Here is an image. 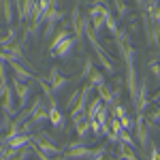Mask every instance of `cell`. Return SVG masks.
Listing matches in <instances>:
<instances>
[{"label":"cell","instance_id":"8","mask_svg":"<svg viewBox=\"0 0 160 160\" xmlns=\"http://www.w3.org/2000/svg\"><path fill=\"white\" fill-rule=\"evenodd\" d=\"M62 17H64V13H62L60 7H51V11L47 13V17H45V30H43V38L47 41V38H51V34H56V26H58V22H60Z\"/></svg>","mask_w":160,"mask_h":160},{"label":"cell","instance_id":"13","mask_svg":"<svg viewBox=\"0 0 160 160\" xmlns=\"http://www.w3.org/2000/svg\"><path fill=\"white\" fill-rule=\"evenodd\" d=\"M0 111H2L4 115H11V118L15 115V111H17V109H15V92H13V88L2 96V98H0Z\"/></svg>","mask_w":160,"mask_h":160},{"label":"cell","instance_id":"10","mask_svg":"<svg viewBox=\"0 0 160 160\" xmlns=\"http://www.w3.org/2000/svg\"><path fill=\"white\" fill-rule=\"evenodd\" d=\"M45 81L49 83V88L53 90V94L62 92L64 88L68 86V79L60 73V68H58V66H51V68H49V75H47V79H45Z\"/></svg>","mask_w":160,"mask_h":160},{"label":"cell","instance_id":"14","mask_svg":"<svg viewBox=\"0 0 160 160\" xmlns=\"http://www.w3.org/2000/svg\"><path fill=\"white\" fill-rule=\"evenodd\" d=\"M75 45H77V41H75V37L71 34V37L66 38V41L62 43L60 47H58V49L53 51V56H56V58H60V60H66V58L71 56V51L75 49Z\"/></svg>","mask_w":160,"mask_h":160},{"label":"cell","instance_id":"24","mask_svg":"<svg viewBox=\"0 0 160 160\" xmlns=\"http://www.w3.org/2000/svg\"><path fill=\"white\" fill-rule=\"evenodd\" d=\"M113 9L118 13L120 19H126L128 17V7H126V0H113Z\"/></svg>","mask_w":160,"mask_h":160},{"label":"cell","instance_id":"12","mask_svg":"<svg viewBox=\"0 0 160 160\" xmlns=\"http://www.w3.org/2000/svg\"><path fill=\"white\" fill-rule=\"evenodd\" d=\"M75 124V132H77V139H86L90 135V120L86 118V113H81V115H73L71 118Z\"/></svg>","mask_w":160,"mask_h":160},{"label":"cell","instance_id":"18","mask_svg":"<svg viewBox=\"0 0 160 160\" xmlns=\"http://www.w3.org/2000/svg\"><path fill=\"white\" fill-rule=\"evenodd\" d=\"M47 118H49V107L43 102V105H41V107L30 115V122L34 124V126H41L43 122H47Z\"/></svg>","mask_w":160,"mask_h":160},{"label":"cell","instance_id":"25","mask_svg":"<svg viewBox=\"0 0 160 160\" xmlns=\"http://www.w3.org/2000/svg\"><path fill=\"white\" fill-rule=\"evenodd\" d=\"M88 81H90V83H92L94 88L100 86V83H105V71H98V68H94V71H92V75L88 77Z\"/></svg>","mask_w":160,"mask_h":160},{"label":"cell","instance_id":"1","mask_svg":"<svg viewBox=\"0 0 160 160\" xmlns=\"http://www.w3.org/2000/svg\"><path fill=\"white\" fill-rule=\"evenodd\" d=\"M111 15V9L109 4L105 2V0H94L92 4H90V11H88V19H90V26H92V32L100 37V32H102V28H105V22H107V17Z\"/></svg>","mask_w":160,"mask_h":160},{"label":"cell","instance_id":"28","mask_svg":"<svg viewBox=\"0 0 160 160\" xmlns=\"http://www.w3.org/2000/svg\"><path fill=\"white\" fill-rule=\"evenodd\" d=\"M79 94H81V90H75L73 94H71V96L66 98V102H64V107H66L68 111H73L75 107H77V102H79Z\"/></svg>","mask_w":160,"mask_h":160},{"label":"cell","instance_id":"5","mask_svg":"<svg viewBox=\"0 0 160 160\" xmlns=\"http://www.w3.org/2000/svg\"><path fill=\"white\" fill-rule=\"evenodd\" d=\"M135 130H137L139 145H141L143 149H148L149 141H152V130H154V126L145 120V113H137V118H135Z\"/></svg>","mask_w":160,"mask_h":160},{"label":"cell","instance_id":"4","mask_svg":"<svg viewBox=\"0 0 160 160\" xmlns=\"http://www.w3.org/2000/svg\"><path fill=\"white\" fill-rule=\"evenodd\" d=\"M30 143L34 145V148H38L43 154H47L49 158H58V156H62L64 152H62L53 141H51V137L47 135V132H38V135H32L30 137Z\"/></svg>","mask_w":160,"mask_h":160},{"label":"cell","instance_id":"21","mask_svg":"<svg viewBox=\"0 0 160 160\" xmlns=\"http://www.w3.org/2000/svg\"><path fill=\"white\" fill-rule=\"evenodd\" d=\"M0 4H2V15H4V22H7V26L11 28V26H13V19H15V7H13L11 0H0Z\"/></svg>","mask_w":160,"mask_h":160},{"label":"cell","instance_id":"26","mask_svg":"<svg viewBox=\"0 0 160 160\" xmlns=\"http://www.w3.org/2000/svg\"><path fill=\"white\" fill-rule=\"evenodd\" d=\"M105 28L109 30L111 37H113V34H115V32L120 30V24H118V19H115V15H113V13H111L109 17H107V22H105Z\"/></svg>","mask_w":160,"mask_h":160},{"label":"cell","instance_id":"15","mask_svg":"<svg viewBox=\"0 0 160 160\" xmlns=\"http://www.w3.org/2000/svg\"><path fill=\"white\" fill-rule=\"evenodd\" d=\"M30 137L32 135H15L13 139H9V141H0V145H9V148L13 149H24L30 145Z\"/></svg>","mask_w":160,"mask_h":160},{"label":"cell","instance_id":"23","mask_svg":"<svg viewBox=\"0 0 160 160\" xmlns=\"http://www.w3.org/2000/svg\"><path fill=\"white\" fill-rule=\"evenodd\" d=\"M92 71H94V60H92V56H88V53H83V66H81V79H83V81H88V77L92 75Z\"/></svg>","mask_w":160,"mask_h":160},{"label":"cell","instance_id":"31","mask_svg":"<svg viewBox=\"0 0 160 160\" xmlns=\"http://www.w3.org/2000/svg\"><path fill=\"white\" fill-rule=\"evenodd\" d=\"M148 149H149V160H160V148L154 143V141H149Z\"/></svg>","mask_w":160,"mask_h":160},{"label":"cell","instance_id":"33","mask_svg":"<svg viewBox=\"0 0 160 160\" xmlns=\"http://www.w3.org/2000/svg\"><path fill=\"white\" fill-rule=\"evenodd\" d=\"M92 160H107V158H105V156H94Z\"/></svg>","mask_w":160,"mask_h":160},{"label":"cell","instance_id":"16","mask_svg":"<svg viewBox=\"0 0 160 160\" xmlns=\"http://www.w3.org/2000/svg\"><path fill=\"white\" fill-rule=\"evenodd\" d=\"M71 34H73V32H68L66 28H60V30H58V32L51 37V43H49V53H51V56H53V51L58 49V47H60V45H62V43H64L68 37H71Z\"/></svg>","mask_w":160,"mask_h":160},{"label":"cell","instance_id":"27","mask_svg":"<svg viewBox=\"0 0 160 160\" xmlns=\"http://www.w3.org/2000/svg\"><path fill=\"white\" fill-rule=\"evenodd\" d=\"M7 68H9V64L7 60L0 56V86H9V77H7Z\"/></svg>","mask_w":160,"mask_h":160},{"label":"cell","instance_id":"20","mask_svg":"<svg viewBox=\"0 0 160 160\" xmlns=\"http://www.w3.org/2000/svg\"><path fill=\"white\" fill-rule=\"evenodd\" d=\"M118 158L120 160H139V156L135 154V148L126 145V143H118Z\"/></svg>","mask_w":160,"mask_h":160},{"label":"cell","instance_id":"34","mask_svg":"<svg viewBox=\"0 0 160 160\" xmlns=\"http://www.w3.org/2000/svg\"><path fill=\"white\" fill-rule=\"evenodd\" d=\"M53 160H68V158H66V156L62 154V156H58V158H53Z\"/></svg>","mask_w":160,"mask_h":160},{"label":"cell","instance_id":"29","mask_svg":"<svg viewBox=\"0 0 160 160\" xmlns=\"http://www.w3.org/2000/svg\"><path fill=\"white\" fill-rule=\"evenodd\" d=\"M149 71H152V75L160 81V58H152V60H149Z\"/></svg>","mask_w":160,"mask_h":160},{"label":"cell","instance_id":"11","mask_svg":"<svg viewBox=\"0 0 160 160\" xmlns=\"http://www.w3.org/2000/svg\"><path fill=\"white\" fill-rule=\"evenodd\" d=\"M7 64H9V68L13 71V77H15V79H19V81H24V83L32 81V79L37 77L34 71H30L28 66H24L22 62H17V60H11V62H7Z\"/></svg>","mask_w":160,"mask_h":160},{"label":"cell","instance_id":"30","mask_svg":"<svg viewBox=\"0 0 160 160\" xmlns=\"http://www.w3.org/2000/svg\"><path fill=\"white\" fill-rule=\"evenodd\" d=\"M96 122H98L100 126H107V122H109V109H107V107H102V109L98 111V115H96Z\"/></svg>","mask_w":160,"mask_h":160},{"label":"cell","instance_id":"2","mask_svg":"<svg viewBox=\"0 0 160 160\" xmlns=\"http://www.w3.org/2000/svg\"><path fill=\"white\" fill-rule=\"evenodd\" d=\"M113 41H115V47L120 51V58L124 60V66H135V45H132V37L128 34V30L120 28L115 34H113Z\"/></svg>","mask_w":160,"mask_h":160},{"label":"cell","instance_id":"17","mask_svg":"<svg viewBox=\"0 0 160 160\" xmlns=\"http://www.w3.org/2000/svg\"><path fill=\"white\" fill-rule=\"evenodd\" d=\"M51 122V126L56 128V130H62L64 126H66V118H64V113H62L58 107L56 109H49V118H47Z\"/></svg>","mask_w":160,"mask_h":160},{"label":"cell","instance_id":"35","mask_svg":"<svg viewBox=\"0 0 160 160\" xmlns=\"http://www.w3.org/2000/svg\"><path fill=\"white\" fill-rule=\"evenodd\" d=\"M2 130H4V128H2V120H0V132H2Z\"/></svg>","mask_w":160,"mask_h":160},{"label":"cell","instance_id":"19","mask_svg":"<svg viewBox=\"0 0 160 160\" xmlns=\"http://www.w3.org/2000/svg\"><path fill=\"white\" fill-rule=\"evenodd\" d=\"M96 92H98V98L102 100L105 107H111V105H113V92H111V88L107 86V81L100 83V86H96Z\"/></svg>","mask_w":160,"mask_h":160},{"label":"cell","instance_id":"9","mask_svg":"<svg viewBox=\"0 0 160 160\" xmlns=\"http://www.w3.org/2000/svg\"><path fill=\"white\" fill-rule=\"evenodd\" d=\"M11 88H13V92H15V98H17L19 109H26V107H28V100H30V92H32L30 86L13 77V79H11Z\"/></svg>","mask_w":160,"mask_h":160},{"label":"cell","instance_id":"22","mask_svg":"<svg viewBox=\"0 0 160 160\" xmlns=\"http://www.w3.org/2000/svg\"><path fill=\"white\" fill-rule=\"evenodd\" d=\"M105 105H102V100L96 96L94 100H90V105H88V109H86V118L92 122V120H96V115H98V111L102 109Z\"/></svg>","mask_w":160,"mask_h":160},{"label":"cell","instance_id":"7","mask_svg":"<svg viewBox=\"0 0 160 160\" xmlns=\"http://www.w3.org/2000/svg\"><path fill=\"white\" fill-rule=\"evenodd\" d=\"M149 79L148 77H143V79H139V96H137V105H135V111L137 113H145L149 107Z\"/></svg>","mask_w":160,"mask_h":160},{"label":"cell","instance_id":"3","mask_svg":"<svg viewBox=\"0 0 160 160\" xmlns=\"http://www.w3.org/2000/svg\"><path fill=\"white\" fill-rule=\"evenodd\" d=\"M86 22H88V15L81 13L79 4H75L73 11H71V30H73V37L77 41V45L86 43Z\"/></svg>","mask_w":160,"mask_h":160},{"label":"cell","instance_id":"6","mask_svg":"<svg viewBox=\"0 0 160 160\" xmlns=\"http://www.w3.org/2000/svg\"><path fill=\"white\" fill-rule=\"evenodd\" d=\"M105 152H107V148H102V145H98V148H94V149L86 148V145H79V148L66 149L64 156L68 160H92L94 156H105Z\"/></svg>","mask_w":160,"mask_h":160},{"label":"cell","instance_id":"32","mask_svg":"<svg viewBox=\"0 0 160 160\" xmlns=\"http://www.w3.org/2000/svg\"><path fill=\"white\" fill-rule=\"evenodd\" d=\"M135 4H137V11L143 13V9H145V0H135Z\"/></svg>","mask_w":160,"mask_h":160}]
</instances>
